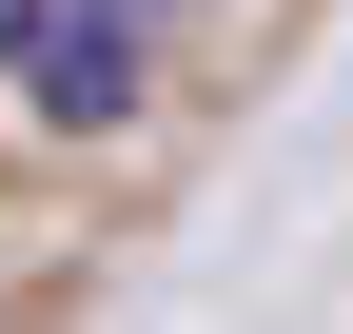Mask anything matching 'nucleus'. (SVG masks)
Returning a JSON list of instances; mask_svg holds the SVG:
<instances>
[{
  "mask_svg": "<svg viewBox=\"0 0 353 334\" xmlns=\"http://www.w3.org/2000/svg\"><path fill=\"white\" fill-rule=\"evenodd\" d=\"M157 0H0V79H20V118L39 138H138V99H157Z\"/></svg>",
  "mask_w": 353,
  "mask_h": 334,
  "instance_id": "f257e3e1",
  "label": "nucleus"
}]
</instances>
